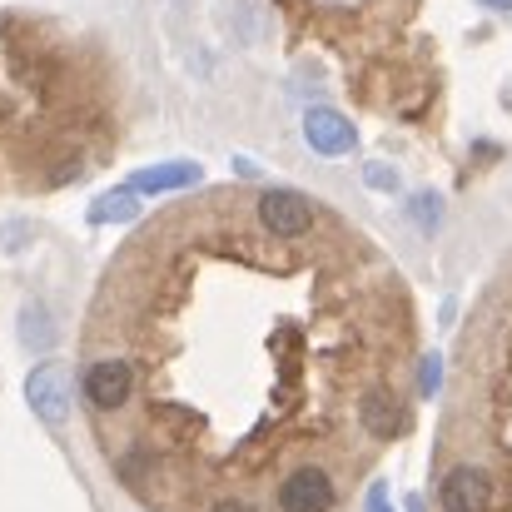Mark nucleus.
<instances>
[{
  "label": "nucleus",
  "instance_id": "14",
  "mask_svg": "<svg viewBox=\"0 0 512 512\" xmlns=\"http://www.w3.org/2000/svg\"><path fill=\"white\" fill-rule=\"evenodd\" d=\"M478 5H488V10H512V0H478Z\"/></svg>",
  "mask_w": 512,
  "mask_h": 512
},
{
  "label": "nucleus",
  "instance_id": "3",
  "mask_svg": "<svg viewBox=\"0 0 512 512\" xmlns=\"http://www.w3.org/2000/svg\"><path fill=\"white\" fill-rule=\"evenodd\" d=\"M343 478L329 463H304L274 488V512H339Z\"/></svg>",
  "mask_w": 512,
  "mask_h": 512
},
{
  "label": "nucleus",
  "instance_id": "6",
  "mask_svg": "<svg viewBox=\"0 0 512 512\" xmlns=\"http://www.w3.org/2000/svg\"><path fill=\"white\" fill-rule=\"evenodd\" d=\"M304 140H309V150H314V155H324V160H343V155H353L358 130L343 120L339 110L314 105V110L304 115Z\"/></svg>",
  "mask_w": 512,
  "mask_h": 512
},
{
  "label": "nucleus",
  "instance_id": "7",
  "mask_svg": "<svg viewBox=\"0 0 512 512\" xmlns=\"http://www.w3.org/2000/svg\"><path fill=\"white\" fill-rule=\"evenodd\" d=\"M204 179V170L194 160H174V165H150V170L130 174V189L145 199V194H174V189H194Z\"/></svg>",
  "mask_w": 512,
  "mask_h": 512
},
{
  "label": "nucleus",
  "instance_id": "8",
  "mask_svg": "<svg viewBox=\"0 0 512 512\" xmlns=\"http://www.w3.org/2000/svg\"><path fill=\"white\" fill-rule=\"evenodd\" d=\"M135 214H140V194H135L130 184L105 189V194L90 204V224H95V229H105V224H135Z\"/></svg>",
  "mask_w": 512,
  "mask_h": 512
},
{
  "label": "nucleus",
  "instance_id": "2",
  "mask_svg": "<svg viewBox=\"0 0 512 512\" xmlns=\"http://www.w3.org/2000/svg\"><path fill=\"white\" fill-rule=\"evenodd\" d=\"M0 135L25 189L100 170L115 140V80L90 35L35 10L0 15Z\"/></svg>",
  "mask_w": 512,
  "mask_h": 512
},
{
  "label": "nucleus",
  "instance_id": "4",
  "mask_svg": "<svg viewBox=\"0 0 512 512\" xmlns=\"http://www.w3.org/2000/svg\"><path fill=\"white\" fill-rule=\"evenodd\" d=\"M438 508L443 512H493L498 508V478L483 463L463 458V463L443 468V478H438Z\"/></svg>",
  "mask_w": 512,
  "mask_h": 512
},
{
  "label": "nucleus",
  "instance_id": "5",
  "mask_svg": "<svg viewBox=\"0 0 512 512\" xmlns=\"http://www.w3.org/2000/svg\"><path fill=\"white\" fill-rule=\"evenodd\" d=\"M25 403H30V413H35L45 428H65V423H70V408H75L70 368H65L60 358L35 363V368H30V378H25Z\"/></svg>",
  "mask_w": 512,
  "mask_h": 512
},
{
  "label": "nucleus",
  "instance_id": "12",
  "mask_svg": "<svg viewBox=\"0 0 512 512\" xmlns=\"http://www.w3.org/2000/svg\"><path fill=\"white\" fill-rule=\"evenodd\" d=\"M363 512H393V498H388V483H383V478H373V483H368Z\"/></svg>",
  "mask_w": 512,
  "mask_h": 512
},
{
  "label": "nucleus",
  "instance_id": "11",
  "mask_svg": "<svg viewBox=\"0 0 512 512\" xmlns=\"http://www.w3.org/2000/svg\"><path fill=\"white\" fill-rule=\"evenodd\" d=\"M438 388H443V358H438V353H428V358L418 363V393H423V398H433Z\"/></svg>",
  "mask_w": 512,
  "mask_h": 512
},
{
  "label": "nucleus",
  "instance_id": "10",
  "mask_svg": "<svg viewBox=\"0 0 512 512\" xmlns=\"http://www.w3.org/2000/svg\"><path fill=\"white\" fill-rule=\"evenodd\" d=\"M408 209H413V219L423 224V234H433V229H438V219H443V199H438V194H418Z\"/></svg>",
  "mask_w": 512,
  "mask_h": 512
},
{
  "label": "nucleus",
  "instance_id": "9",
  "mask_svg": "<svg viewBox=\"0 0 512 512\" xmlns=\"http://www.w3.org/2000/svg\"><path fill=\"white\" fill-rule=\"evenodd\" d=\"M20 343L35 348V353H45V348L55 343V319H45L40 304H30V309L20 314Z\"/></svg>",
  "mask_w": 512,
  "mask_h": 512
},
{
  "label": "nucleus",
  "instance_id": "13",
  "mask_svg": "<svg viewBox=\"0 0 512 512\" xmlns=\"http://www.w3.org/2000/svg\"><path fill=\"white\" fill-rule=\"evenodd\" d=\"M363 179H368L373 189H398V174L388 170V165H368V170H363Z\"/></svg>",
  "mask_w": 512,
  "mask_h": 512
},
{
  "label": "nucleus",
  "instance_id": "1",
  "mask_svg": "<svg viewBox=\"0 0 512 512\" xmlns=\"http://www.w3.org/2000/svg\"><path fill=\"white\" fill-rule=\"evenodd\" d=\"M393 279L304 189H204L110 259L80 403L110 478L160 512H274L393 388ZM334 468V463H329Z\"/></svg>",
  "mask_w": 512,
  "mask_h": 512
}]
</instances>
